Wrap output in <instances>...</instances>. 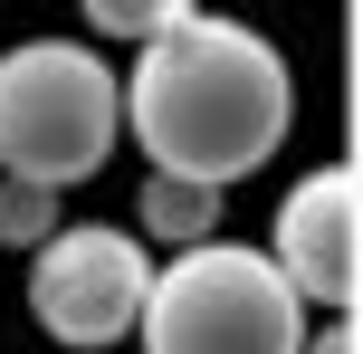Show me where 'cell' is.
<instances>
[{"label":"cell","mask_w":363,"mask_h":354,"mask_svg":"<svg viewBox=\"0 0 363 354\" xmlns=\"http://www.w3.org/2000/svg\"><path fill=\"white\" fill-rule=\"evenodd\" d=\"M125 144V87L86 38H19L0 48V182L67 201Z\"/></svg>","instance_id":"obj_2"},{"label":"cell","mask_w":363,"mask_h":354,"mask_svg":"<svg viewBox=\"0 0 363 354\" xmlns=\"http://www.w3.org/2000/svg\"><path fill=\"white\" fill-rule=\"evenodd\" d=\"M306 354H363V336H354V316H335V326H315V336H306Z\"/></svg>","instance_id":"obj_9"},{"label":"cell","mask_w":363,"mask_h":354,"mask_svg":"<svg viewBox=\"0 0 363 354\" xmlns=\"http://www.w3.org/2000/svg\"><path fill=\"white\" fill-rule=\"evenodd\" d=\"M38 240H57V192L0 182V249H38Z\"/></svg>","instance_id":"obj_8"},{"label":"cell","mask_w":363,"mask_h":354,"mask_svg":"<svg viewBox=\"0 0 363 354\" xmlns=\"http://www.w3.org/2000/svg\"><path fill=\"white\" fill-rule=\"evenodd\" d=\"M268 268L287 278L296 306H335L354 316V287H363V211H354V163H315L277 192V221H268Z\"/></svg>","instance_id":"obj_5"},{"label":"cell","mask_w":363,"mask_h":354,"mask_svg":"<svg viewBox=\"0 0 363 354\" xmlns=\"http://www.w3.org/2000/svg\"><path fill=\"white\" fill-rule=\"evenodd\" d=\"M115 87H125V134L144 144V163L172 172V182H201V192H230L249 172H268L296 134L287 48L230 10L182 0V19L134 48V67Z\"/></svg>","instance_id":"obj_1"},{"label":"cell","mask_w":363,"mask_h":354,"mask_svg":"<svg viewBox=\"0 0 363 354\" xmlns=\"http://www.w3.org/2000/svg\"><path fill=\"white\" fill-rule=\"evenodd\" d=\"M77 19H86L96 38H125V48H144V38H163L172 19H182V0H86Z\"/></svg>","instance_id":"obj_7"},{"label":"cell","mask_w":363,"mask_h":354,"mask_svg":"<svg viewBox=\"0 0 363 354\" xmlns=\"http://www.w3.org/2000/svg\"><path fill=\"white\" fill-rule=\"evenodd\" d=\"M144 287H153V249L125 221H57V240L29 249V316L67 354L125 345L144 316Z\"/></svg>","instance_id":"obj_4"},{"label":"cell","mask_w":363,"mask_h":354,"mask_svg":"<svg viewBox=\"0 0 363 354\" xmlns=\"http://www.w3.org/2000/svg\"><path fill=\"white\" fill-rule=\"evenodd\" d=\"M134 345L144 354H306V306L287 297L268 249L201 240L153 268Z\"/></svg>","instance_id":"obj_3"},{"label":"cell","mask_w":363,"mask_h":354,"mask_svg":"<svg viewBox=\"0 0 363 354\" xmlns=\"http://www.w3.org/2000/svg\"><path fill=\"white\" fill-rule=\"evenodd\" d=\"M220 211H230V192L144 172V192H134V240H153V249H201V240H220Z\"/></svg>","instance_id":"obj_6"}]
</instances>
